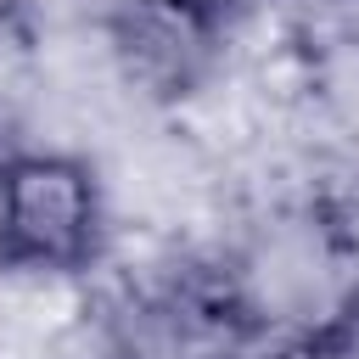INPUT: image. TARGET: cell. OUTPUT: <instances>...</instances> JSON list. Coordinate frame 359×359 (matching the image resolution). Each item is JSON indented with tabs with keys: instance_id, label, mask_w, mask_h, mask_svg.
<instances>
[{
	"instance_id": "obj_6",
	"label": "cell",
	"mask_w": 359,
	"mask_h": 359,
	"mask_svg": "<svg viewBox=\"0 0 359 359\" xmlns=\"http://www.w3.org/2000/svg\"><path fill=\"white\" fill-rule=\"evenodd\" d=\"M252 359H331L320 337H269L252 348Z\"/></svg>"
},
{
	"instance_id": "obj_3",
	"label": "cell",
	"mask_w": 359,
	"mask_h": 359,
	"mask_svg": "<svg viewBox=\"0 0 359 359\" xmlns=\"http://www.w3.org/2000/svg\"><path fill=\"white\" fill-rule=\"evenodd\" d=\"M95 337L90 275L0 264V359H67Z\"/></svg>"
},
{
	"instance_id": "obj_1",
	"label": "cell",
	"mask_w": 359,
	"mask_h": 359,
	"mask_svg": "<svg viewBox=\"0 0 359 359\" xmlns=\"http://www.w3.org/2000/svg\"><path fill=\"white\" fill-rule=\"evenodd\" d=\"M219 264L258 337H314L359 286V224L325 196H292L258 213Z\"/></svg>"
},
{
	"instance_id": "obj_2",
	"label": "cell",
	"mask_w": 359,
	"mask_h": 359,
	"mask_svg": "<svg viewBox=\"0 0 359 359\" xmlns=\"http://www.w3.org/2000/svg\"><path fill=\"white\" fill-rule=\"evenodd\" d=\"M112 247L101 163L79 146H17L0 163V264L90 275Z\"/></svg>"
},
{
	"instance_id": "obj_4",
	"label": "cell",
	"mask_w": 359,
	"mask_h": 359,
	"mask_svg": "<svg viewBox=\"0 0 359 359\" xmlns=\"http://www.w3.org/2000/svg\"><path fill=\"white\" fill-rule=\"evenodd\" d=\"M297 129L314 135L342 163H359V28L353 22L325 39H303Z\"/></svg>"
},
{
	"instance_id": "obj_5",
	"label": "cell",
	"mask_w": 359,
	"mask_h": 359,
	"mask_svg": "<svg viewBox=\"0 0 359 359\" xmlns=\"http://www.w3.org/2000/svg\"><path fill=\"white\" fill-rule=\"evenodd\" d=\"M314 337L325 342V353H331V359H359V286L337 303V314H331Z\"/></svg>"
}]
</instances>
